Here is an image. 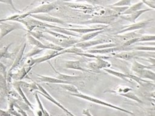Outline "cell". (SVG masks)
<instances>
[{"mask_svg": "<svg viewBox=\"0 0 155 116\" xmlns=\"http://www.w3.org/2000/svg\"><path fill=\"white\" fill-rule=\"evenodd\" d=\"M130 79L136 81L138 84H139L141 86L147 89H151L155 88V84L154 83V82H150L148 80H146L145 79L141 78L139 76H134L132 74H128Z\"/></svg>", "mask_w": 155, "mask_h": 116, "instance_id": "obj_11", "label": "cell"}, {"mask_svg": "<svg viewBox=\"0 0 155 116\" xmlns=\"http://www.w3.org/2000/svg\"><path fill=\"white\" fill-rule=\"evenodd\" d=\"M118 46V44L117 43H107V44H101L96 46H94L91 48V49H102V48H111Z\"/></svg>", "mask_w": 155, "mask_h": 116, "instance_id": "obj_36", "label": "cell"}, {"mask_svg": "<svg viewBox=\"0 0 155 116\" xmlns=\"http://www.w3.org/2000/svg\"><path fill=\"white\" fill-rule=\"evenodd\" d=\"M130 6H110V9L116 14L123 13Z\"/></svg>", "mask_w": 155, "mask_h": 116, "instance_id": "obj_35", "label": "cell"}, {"mask_svg": "<svg viewBox=\"0 0 155 116\" xmlns=\"http://www.w3.org/2000/svg\"><path fill=\"white\" fill-rule=\"evenodd\" d=\"M104 30H97V31H91L86 34H84L81 37V39L79 40V42H82V41H86V40H89L91 39H93L94 37H95L96 36H98L100 34H102L103 33Z\"/></svg>", "mask_w": 155, "mask_h": 116, "instance_id": "obj_24", "label": "cell"}, {"mask_svg": "<svg viewBox=\"0 0 155 116\" xmlns=\"http://www.w3.org/2000/svg\"><path fill=\"white\" fill-rule=\"evenodd\" d=\"M60 55H61L60 51L52 50L50 53H49V54H45L40 57H38L36 59H33L31 57L29 58V59L27 60L26 62V65H27V66H33L36 64H39V63L46 62L47 60H50L52 58L59 56Z\"/></svg>", "mask_w": 155, "mask_h": 116, "instance_id": "obj_4", "label": "cell"}, {"mask_svg": "<svg viewBox=\"0 0 155 116\" xmlns=\"http://www.w3.org/2000/svg\"><path fill=\"white\" fill-rule=\"evenodd\" d=\"M155 41V35H144L139 37V42H153Z\"/></svg>", "mask_w": 155, "mask_h": 116, "instance_id": "obj_38", "label": "cell"}, {"mask_svg": "<svg viewBox=\"0 0 155 116\" xmlns=\"http://www.w3.org/2000/svg\"><path fill=\"white\" fill-rule=\"evenodd\" d=\"M151 101L153 103H154V104H155V98H151Z\"/></svg>", "mask_w": 155, "mask_h": 116, "instance_id": "obj_47", "label": "cell"}, {"mask_svg": "<svg viewBox=\"0 0 155 116\" xmlns=\"http://www.w3.org/2000/svg\"><path fill=\"white\" fill-rule=\"evenodd\" d=\"M27 46V44L24 43V45L22 46V47L21 48V50L17 53V54L15 57V59L13 63V64L12 65L9 71H8L7 75V80L8 82L11 81L12 78V72H13L14 69H16V68L17 66H18V65H19V63L22 62V57L24 56V51L25 50Z\"/></svg>", "mask_w": 155, "mask_h": 116, "instance_id": "obj_5", "label": "cell"}, {"mask_svg": "<svg viewBox=\"0 0 155 116\" xmlns=\"http://www.w3.org/2000/svg\"><path fill=\"white\" fill-rule=\"evenodd\" d=\"M12 45V43L8 44L6 46L3 47L0 49V59L1 58L5 59H13L16 53H10L8 52L9 47Z\"/></svg>", "mask_w": 155, "mask_h": 116, "instance_id": "obj_21", "label": "cell"}, {"mask_svg": "<svg viewBox=\"0 0 155 116\" xmlns=\"http://www.w3.org/2000/svg\"><path fill=\"white\" fill-rule=\"evenodd\" d=\"M32 67L33 66H27V68L23 67L21 68L16 73L12 74V78L15 80H21L30 72V71L32 69Z\"/></svg>", "mask_w": 155, "mask_h": 116, "instance_id": "obj_18", "label": "cell"}, {"mask_svg": "<svg viewBox=\"0 0 155 116\" xmlns=\"http://www.w3.org/2000/svg\"><path fill=\"white\" fill-rule=\"evenodd\" d=\"M13 86L15 88V89H16V91H17V92L19 94V95L21 97L22 99L24 100V102L27 104L29 107L31 109H34V108L33 107V105H31V103L30 102V101L28 100V98H27V97L25 96L24 92H23L22 88H21V86H20V85L18 83V82L16 80H15L14 82H13Z\"/></svg>", "mask_w": 155, "mask_h": 116, "instance_id": "obj_20", "label": "cell"}, {"mask_svg": "<svg viewBox=\"0 0 155 116\" xmlns=\"http://www.w3.org/2000/svg\"><path fill=\"white\" fill-rule=\"evenodd\" d=\"M104 71H105L107 73L110 74H111L113 76H116L121 79H123L124 80H126V81H129L128 79H130L128 74H124L122 72H118V71H114L113 69H108V68H104Z\"/></svg>", "mask_w": 155, "mask_h": 116, "instance_id": "obj_28", "label": "cell"}, {"mask_svg": "<svg viewBox=\"0 0 155 116\" xmlns=\"http://www.w3.org/2000/svg\"><path fill=\"white\" fill-rule=\"evenodd\" d=\"M131 0H119L111 6H130Z\"/></svg>", "mask_w": 155, "mask_h": 116, "instance_id": "obj_39", "label": "cell"}, {"mask_svg": "<svg viewBox=\"0 0 155 116\" xmlns=\"http://www.w3.org/2000/svg\"><path fill=\"white\" fill-rule=\"evenodd\" d=\"M122 48V47H114L111 48H102V49H91L87 50V52L89 53L93 54H109L112 53L115 51H119Z\"/></svg>", "mask_w": 155, "mask_h": 116, "instance_id": "obj_16", "label": "cell"}, {"mask_svg": "<svg viewBox=\"0 0 155 116\" xmlns=\"http://www.w3.org/2000/svg\"><path fill=\"white\" fill-rule=\"evenodd\" d=\"M138 76L145 79H149L155 82V72L151 71L150 69L145 68L143 69L140 74H138Z\"/></svg>", "mask_w": 155, "mask_h": 116, "instance_id": "obj_22", "label": "cell"}, {"mask_svg": "<svg viewBox=\"0 0 155 116\" xmlns=\"http://www.w3.org/2000/svg\"><path fill=\"white\" fill-rule=\"evenodd\" d=\"M50 65L51 66L53 70L54 71V72L56 74V77H56L59 79H61V80H65V81L71 82V81L78 80L81 79V76H70V75H67V74H62V73L58 72L54 68V67H53V66L51 64V63H50Z\"/></svg>", "mask_w": 155, "mask_h": 116, "instance_id": "obj_17", "label": "cell"}, {"mask_svg": "<svg viewBox=\"0 0 155 116\" xmlns=\"http://www.w3.org/2000/svg\"><path fill=\"white\" fill-rule=\"evenodd\" d=\"M82 114H83V115H90V116H91V115H92V114H90V112L88 109H84L83 110Z\"/></svg>", "mask_w": 155, "mask_h": 116, "instance_id": "obj_44", "label": "cell"}, {"mask_svg": "<svg viewBox=\"0 0 155 116\" xmlns=\"http://www.w3.org/2000/svg\"><path fill=\"white\" fill-rule=\"evenodd\" d=\"M153 10L152 8H147V9H140L138 11H136L134 13H132L131 14H125L124 16H122L121 18H123L124 19L128 21L129 22H130L131 23H134L136 22V20L140 16L142 15L143 13L149 11H151Z\"/></svg>", "mask_w": 155, "mask_h": 116, "instance_id": "obj_12", "label": "cell"}, {"mask_svg": "<svg viewBox=\"0 0 155 116\" xmlns=\"http://www.w3.org/2000/svg\"><path fill=\"white\" fill-rule=\"evenodd\" d=\"M26 37H27V40L28 42L30 45H33V46H35V47H37V48H42V49H48V50H50L49 47L48 46L45 45L43 42H42L41 40H39V39L33 36H32L30 33H27V34H26Z\"/></svg>", "mask_w": 155, "mask_h": 116, "instance_id": "obj_15", "label": "cell"}, {"mask_svg": "<svg viewBox=\"0 0 155 116\" xmlns=\"http://www.w3.org/2000/svg\"><path fill=\"white\" fill-rule=\"evenodd\" d=\"M60 86L63 89H65L66 91H68L69 92H71V93H79L78 89L76 88V87L72 85L71 83H62L60 84Z\"/></svg>", "mask_w": 155, "mask_h": 116, "instance_id": "obj_31", "label": "cell"}, {"mask_svg": "<svg viewBox=\"0 0 155 116\" xmlns=\"http://www.w3.org/2000/svg\"><path fill=\"white\" fill-rule=\"evenodd\" d=\"M143 31V29H140V31H129L127 33L121 34V35H116V38H117V39L122 42L127 41L130 39L136 37H140L142 36L141 34V31Z\"/></svg>", "mask_w": 155, "mask_h": 116, "instance_id": "obj_14", "label": "cell"}, {"mask_svg": "<svg viewBox=\"0 0 155 116\" xmlns=\"http://www.w3.org/2000/svg\"><path fill=\"white\" fill-rule=\"evenodd\" d=\"M65 68L68 69H72L76 70H79L81 71L88 72V71L81 66V63L79 60H68L65 62Z\"/></svg>", "mask_w": 155, "mask_h": 116, "instance_id": "obj_19", "label": "cell"}, {"mask_svg": "<svg viewBox=\"0 0 155 116\" xmlns=\"http://www.w3.org/2000/svg\"><path fill=\"white\" fill-rule=\"evenodd\" d=\"M0 2L4 3V4H8V5H10L12 7V8H13V10H16V11H19V10H18L15 8V7L14 6V5H13V4L12 0H0Z\"/></svg>", "mask_w": 155, "mask_h": 116, "instance_id": "obj_42", "label": "cell"}, {"mask_svg": "<svg viewBox=\"0 0 155 116\" xmlns=\"http://www.w3.org/2000/svg\"><path fill=\"white\" fill-rule=\"evenodd\" d=\"M35 99L38 103V108L39 109V110L42 112V114L44 115H50V114L47 111V110L44 108L39 96H38V92L36 91H35Z\"/></svg>", "mask_w": 155, "mask_h": 116, "instance_id": "obj_32", "label": "cell"}, {"mask_svg": "<svg viewBox=\"0 0 155 116\" xmlns=\"http://www.w3.org/2000/svg\"><path fill=\"white\" fill-rule=\"evenodd\" d=\"M78 55L81 56H84L86 57H88V58H95V59H98V58H102L104 59H109L110 57L109 56H98V55H96V54H93V53H78Z\"/></svg>", "mask_w": 155, "mask_h": 116, "instance_id": "obj_34", "label": "cell"}, {"mask_svg": "<svg viewBox=\"0 0 155 116\" xmlns=\"http://www.w3.org/2000/svg\"><path fill=\"white\" fill-rule=\"evenodd\" d=\"M44 49H42V48H37V47L33 48L30 51L27 52L25 55H24L22 59V62L26 60L27 58H30L34 56L40 54L41 52H42L44 51Z\"/></svg>", "mask_w": 155, "mask_h": 116, "instance_id": "obj_29", "label": "cell"}, {"mask_svg": "<svg viewBox=\"0 0 155 116\" xmlns=\"http://www.w3.org/2000/svg\"><path fill=\"white\" fill-rule=\"evenodd\" d=\"M30 16H31L33 18L37 19L38 20L44 21V22H52L55 24H59L62 25H65L64 21H62L61 19L51 16L50 15H45V14H30Z\"/></svg>", "mask_w": 155, "mask_h": 116, "instance_id": "obj_10", "label": "cell"}, {"mask_svg": "<svg viewBox=\"0 0 155 116\" xmlns=\"http://www.w3.org/2000/svg\"><path fill=\"white\" fill-rule=\"evenodd\" d=\"M87 66L91 71L95 72H100V69L98 68L96 62H90L87 63Z\"/></svg>", "mask_w": 155, "mask_h": 116, "instance_id": "obj_41", "label": "cell"}, {"mask_svg": "<svg viewBox=\"0 0 155 116\" xmlns=\"http://www.w3.org/2000/svg\"><path fill=\"white\" fill-rule=\"evenodd\" d=\"M146 44L147 45H152V46H155V41H153V42H145Z\"/></svg>", "mask_w": 155, "mask_h": 116, "instance_id": "obj_45", "label": "cell"}, {"mask_svg": "<svg viewBox=\"0 0 155 116\" xmlns=\"http://www.w3.org/2000/svg\"><path fill=\"white\" fill-rule=\"evenodd\" d=\"M147 68V69H151L150 66H147L145 65H143L142 63H139L138 62L134 60L131 66V69L135 72L137 75L140 74V72L144 69Z\"/></svg>", "mask_w": 155, "mask_h": 116, "instance_id": "obj_26", "label": "cell"}, {"mask_svg": "<svg viewBox=\"0 0 155 116\" xmlns=\"http://www.w3.org/2000/svg\"><path fill=\"white\" fill-rule=\"evenodd\" d=\"M56 7V5L53 3L45 4L41 5L38 7L33 8L30 10L28 11L23 13L19 14V17L16 19H23L29 16L30 14H40V13H48L53 10H54Z\"/></svg>", "mask_w": 155, "mask_h": 116, "instance_id": "obj_2", "label": "cell"}, {"mask_svg": "<svg viewBox=\"0 0 155 116\" xmlns=\"http://www.w3.org/2000/svg\"><path fill=\"white\" fill-rule=\"evenodd\" d=\"M139 37H134L132 39H130L127 41H125L123 42V44L122 45V47H127L128 46H130L131 45L134 44V43H137L139 42Z\"/></svg>", "mask_w": 155, "mask_h": 116, "instance_id": "obj_40", "label": "cell"}, {"mask_svg": "<svg viewBox=\"0 0 155 116\" xmlns=\"http://www.w3.org/2000/svg\"><path fill=\"white\" fill-rule=\"evenodd\" d=\"M18 23L9 24L5 22H0V40L12 31L17 29L22 28V27Z\"/></svg>", "mask_w": 155, "mask_h": 116, "instance_id": "obj_6", "label": "cell"}, {"mask_svg": "<svg viewBox=\"0 0 155 116\" xmlns=\"http://www.w3.org/2000/svg\"><path fill=\"white\" fill-rule=\"evenodd\" d=\"M117 94H118L119 95H121V96H122L124 97L128 98L129 99H131V100H134L135 102H137L138 103H142V100L136 94H134L132 92L128 91V92H124V93H117Z\"/></svg>", "mask_w": 155, "mask_h": 116, "instance_id": "obj_30", "label": "cell"}, {"mask_svg": "<svg viewBox=\"0 0 155 116\" xmlns=\"http://www.w3.org/2000/svg\"><path fill=\"white\" fill-rule=\"evenodd\" d=\"M107 42H109V40L107 38H102V39H98L96 40H86V41H82V42H79L76 43L74 46L81 48L82 49H86L89 47H93L94 46L107 43Z\"/></svg>", "mask_w": 155, "mask_h": 116, "instance_id": "obj_9", "label": "cell"}, {"mask_svg": "<svg viewBox=\"0 0 155 116\" xmlns=\"http://www.w3.org/2000/svg\"><path fill=\"white\" fill-rule=\"evenodd\" d=\"M76 1H78V2H81V1H86L88 2H90L91 4H98V1L100 0H74Z\"/></svg>", "mask_w": 155, "mask_h": 116, "instance_id": "obj_43", "label": "cell"}, {"mask_svg": "<svg viewBox=\"0 0 155 116\" xmlns=\"http://www.w3.org/2000/svg\"><path fill=\"white\" fill-rule=\"evenodd\" d=\"M112 55L114 57H116L118 59L129 60H131L134 57V53H133V52H121L119 53H112Z\"/></svg>", "mask_w": 155, "mask_h": 116, "instance_id": "obj_25", "label": "cell"}, {"mask_svg": "<svg viewBox=\"0 0 155 116\" xmlns=\"http://www.w3.org/2000/svg\"><path fill=\"white\" fill-rule=\"evenodd\" d=\"M133 49L137 51H155V46H136Z\"/></svg>", "mask_w": 155, "mask_h": 116, "instance_id": "obj_37", "label": "cell"}, {"mask_svg": "<svg viewBox=\"0 0 155 116\" xmlns=\"http://www.w3.org/2000/svg\"><path fill=\"white\" fill-rule=\"evenodd\" d=\"M153 19H148L146 21H143L137 23H133V24H131L130 25L121 28L120 31L117 32V34H122L129 31H133L134 30H137L140 29H142L144 28L146 25L149 24V23L152 21Z\"/></svg>", "mask_w": 155, "mask_h": 116, "instance_id": "obj_8", "label": "cell"}, {"mask_svg": "<svg viewBox=\"0 0 155 116\" xmlns=\"http://www.w3.org/2000/svg\"><path fill=\"white\" fill-rule=\"evenodd\" d=\"M116 18V15H108L104 16H96L88 21L80 22L81 24H110Z\"/></svg>", "mask_w": 155, "mask_h": 116, "instance_id": "obj_7", "label": "cell"}, {"mask_svg": "<svg viewBox=\"0 0 155 116\" xmlns=\"http://www.w3.org/2000/svg\"><path fill=\"white\" fill-rule=\"evenodd\" d=\"M38 76V80L41 82L45 83H57V84H62V83H72V82L69 81L62 80L59 79L56 77H52L50 76H44L41 74H36Z\"/></svg>", "mask_w": 155, "mask_h": 116, "instance_id": "obj_13", "label": "cell"}, {"mask_svg": "<svg viewBox=\"0 0 155 116\" xmlns=\"http://www.w3.org/2000/svg\"><path fill=\"white\" fill-rule=\"evenodd\" d=\"M36 86H37V91H36L38 94L42 95V96H44L46 99H47L48 100H49L50 102H51V103H54L55 105H56L57 106H58L60 109H61L64 112L66 113V114L68 115H71V116H73L74 115L70 112L67 109H66L63 105H62L59 102H58L56 100H55L47 91L44 88V87H42L41 85H40L39 84L36 83Z\"/></svg>", "mask_w": 155, "mask_h": 116, "instance_id": "obj_3", "label": "cell"}, {"mask_svg": "<svg viewBox=\"0 0 155 116\" xmlns=\"http://www.w3.org/2000/svg\"><path fill=\"white\" fill-rule=\"evenodd\" d=\"M143 2L142 1H140L136 4H133V5L131 6H130L122 14L123 15H125V14H131L132 13H134L136 11H138L139 10H140V8H142V7L143 6Z\"/></svg>", "mask_w": 155, "mask_h": 116, "instance_id": "obj_27", "label": "cell"}, {"mask_svg": "<svg viewBox=\"0 0 155 116\" xmlns=\"http://www.w3.org/2000/svg\"><path fill=\"white\" fill-rule=\"evenodd\" d=\"M151 97L152 98H155V91H154V92H153L151 94Z\"/></svg>", "mask_w": 155, "mask_h": 116, "instance_id": "obj_46", "label": "cell"}, {"mask_svg": "<svg viewBox=\"0 0 155 116\" xmlns=\"http://www.w3.org/2000/svg\"><path fill=\"white\" fill-rule=\"evenodd\" d=\"M67 30H68L71 31H74L75 33H78L80 34H86L91 31H97V30H104V27H98V28H66Z\"/></svg>", "mask_w": 155, "mask_h": 116, "instance_id": "obj_23", "label": "cell"}, {"mask_svg": "<svg viewBox=\"0 0 155 116\" xmlns=\"http://www.w3.org/2000/svg\"><path fill=\"white\" fill-rule=\"evenodd\" d=\"M96 63H97V65L98 66V68L101 69H104V68H110L111 66V64L105 60L104 59H102V58H98V59H96Z\"/></svg>", "mask_w": 155, "mask_h": 116, "instance_id": "obj_33", "label": "cell"}, {"mask_svg": "<svg viewBox=\"0 0 155 116\" xmlns=\"http://www.w3.org/2000/svg\"><path fill=\"white\" fill-rule=\"evenodd\" d=\"M70 94L71 95H73V96L78 97V98H82V99L88 100V101H89V102H93V103H94L100 105L105 106L109 107V108H111L116 109V110H119V111H122V112L127 113V114H130V115H134V113L132 112L131 111H128V110L125 109H124V108H120V107H119V106H116V105L110 104V103H107V102H104V101H103V100H99V99H98V98H94V97H91V96H89V95H85V94L80 93V92H79V93H70Z\"/></svg>", "mask_w": 155, "mask_h": 116, "instance_id": "obj_1", "label": "cell"}]
</instances>
